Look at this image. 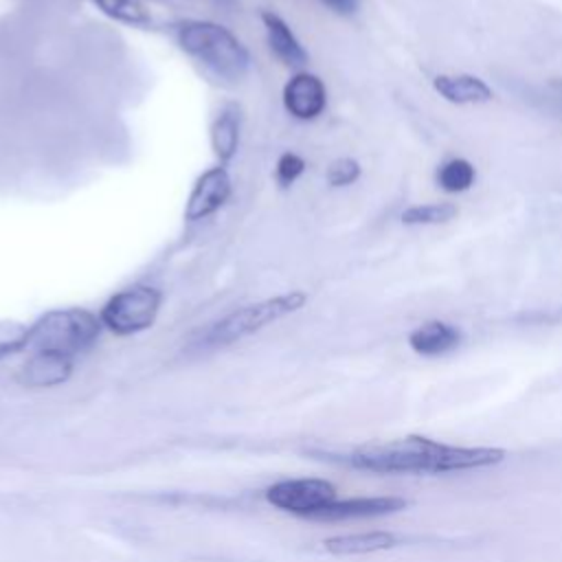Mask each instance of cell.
I'll return each mask as SVG.
<instances>
[{"label":"cell","instance_id":"obj_1","mask_svg":"<svg viewBox=\"0 0 562 562\" xmlns=\"http://www.w3.org/2000/svg\"><path fill=\"white\" fill-rule=\"evenodd\" d=\"M180 48L224 81H239L250 68V53L224 24L211 20H184L176 26Z\"/></svg>","mask_w":562,"mask_h":562},{"label":"cell","instance_id":"obj_2","mask_svg":"<svg viewBox=\"0 0 562 562\" xmlns=\"http://www.w3.org/2000/svg\"><path fill=\"white\" fill-rule=\"evenodd\" d=\"M446 443L426 437H404L389 443L364 446L349 454V463L362 470L395 472H446Z\"/></svg>","mask_w":562,"mask_h":562},{"label":"cell","instance_id":"obj_3","mask_svg":"<svg viewBox=\"0 0 562 562\" xmlns=\"http://www.w3.org/2000/svg\"><path fill=\"white\" fill-rule=\"evenodd\" d=\"M101 318L83 307L50 310L29 327V347L75 356L97 342Z\"/></svg>","mask_w":562,"mask_h":562},{"label":"cell","instance_id":"obj_4","mask_svg":"<svg viewBox=\"0 0 562 562\" xmlns=\"http://www.w3.org/2000/svg\"><path fill=\"white\" fill-rule=\"evenodd\" d=\"M307 303V294L301 290H290L285 294H277L244 307H237L235 312L226 314L217 323H213L204 336L202 342L217 347V345H231L235 340H241L250 334H257L259 329L299 312Z\"/></svg>","mask_w":562,"mask_h":562},{"label":"cell","instance_id":"obj_5","mask_svg":"<svg viewBox=\"0 0 562 562\" xmlns=\"http://www.w3.org/2000/svg\"><path fill=\"white\" fill-rule=\"evenodd\" d=\"M162 294L154 285L136 283L112 294L99 312L101 325L119 336H132L154 325L160 312Z\"/></svg>","mask_w":562,"mask_h":562},{"label":"cell","instance_id":"obj_6","mask_svg":"<svg viewBox=\"0 0 562 562\" xmlns=\"http://www.w3.org/2000/svg\"><path fill=\"white\" fill-rule=\"evenodd\" d=\"M266 496L274 507L307 518L336 501V487L323 479H290L268 487Z\"/></svg>","mask_w":562,"mask_h":562},{"label":"cell","instance_id":"obj_7","mask_svg":"<svg viewBox=\"0 0 562 562\" xmlns=\"http://www.w3.org/2000/svg\"><path fill=\"white\" fill-rule=\"evenodd\" d=\"M233 182L224 165H215L202 171L187 198L184 204V220L187 222H202L215 215L231 198Z\"/></svg>","mask_w":562,"mask_h":562},{"label":"cell","instance_id":"obj_8","mask_svg":"<svg viewBox=\"0 0 562 562\" xmlns=\"http://www.w3.org/2000/svg\"><path fill=\"white\" fill-rule=\"evenodd\" d=\"M283 105L299 121H312L327 105L325 83L312 72H296L283 88Z\"/></svg>","mask_w":562,"mask_h":562},{"label":"cell","instance_id":"obj_9","mask_svg":"<svg viewBox=\"0 0 562 562\" xmlns=\"http://www.w3.org/2000/svg\"><path fill=\"white\" fill-rule=\"evenodd\" d=\"M406 507L404 498L397 496H360V498H345L331 501L329 505L316 509L307 518L312 520H347V518H369V516H384Z\"/></svg>","mask_w":562,"mask_h":562},{"label":"cell","instance_id":"obj_10","mask_svg":"<svg viewBox=\"0 0 562 562\" xmlns=\"http://www.w3.org/2000/svg\"><path fill=\"white\" fill-rule=\"evenodd\" d=\"M72 373V356L57 351H35L20 369L18 380L31 389H48L66 382Z\"/></svg>","mask_w":562,"mask_h":562},{"label":"cell","instance_id":"obj_11","mask_svg":"<svg viewBox=\"0 0 562 562\" xmlns=\"http://www.w3.org/2000/svg\"><path fill=\"white\" fill-rule=\"evenodd\" d=\"M261 22H263V29H266V35H268L270 50L285 66H292V68L305 66L307 53H305L303 44L299 42V37L294 35V31L288 26V22L274 11H261Z\"/></svg>","mask_w":562,"mask_h":562},{"label":"cell","instance_id":"obj_12","mask_svg":"<svg viewBox=\"0 0 562 562\" xmlns=\"http://www.w3.org/2000/svg\"><path fill=\"white\" fill-rule=\"evenodd\" d=\"M241 136V116L235 103H226L220 108L211 123V149L220 165H226L235 158L239 149Z\"/></svg>","mask_w":562,"mask_h":562},{"label":"cell","instance_id":"obj_13","mask_svg":"<svg viewBox=\"0 0 562 562\" xmlns=\"http://www.w3.org/2000/svg\"><path fill=\"white\" fill-rule=\"evenodd\" d=\"M459 340H461L459 329L443 321L424 323L408 336L411 347L422 356H441V353L454 349L459 345Z\"/></svg>","mask_w":562,"mask_h":562},{"label":"cell","instance_id":"obj_14","mask_svg":"<svg viewBox=\"0 0 562 562\" xmlns=\"http://www.w3.org/2000/svg\"><path fill=\"white\" fill-rule=\"evenodd\" d=\"M435 90L452 103H483L492 99L490 86L474 75H439Z\"/></svg>","mask_w":562,"mask_h":562},{"label":"cell","instance_id":"obj_15","mask_svg":"<svg viewBox=\"0 0 562 562\" xmlns=\"http://www.w3.org/2000/svg\"><path fill=\"white\" fill-rule=\"evenodd\" d=\"M397 544V536L391 531H367V533H347L334 536L323 542L329 553L351 555V553H373L384 551Z\"/></svg>","mask_w":562,"mask_h":562},{"label":"cell","instance_id":"obj_16","mask_svg":"<svg viewBox=\"0 0 562 562\" xmlns=\"http://www.w3.org/2000/svg\"><path fill=\"white\" fill-rule=\"evenodd\" d=\"M94 4L112 20L123 24H147L149 13L140 0H94Z\"/></svg>","mask_w":562,"mask_h":562},{"label":"cell","instance_id":"obj_17","mask_svg":"<svg viewBox=\"0 0 562 562\" xmlns=\"http://www.w3.org/2000/svg\"><path fill=\"white\" fill-rule=\"evenodd\" d=\"M437 180L443 191H450V193L465 191L474 182V167L465 158H452L446 165H441Z\"/></svg>","mask_w":562,"mask_h":562},{"label":"cell","instance_id":"obj_18","mask_svg":"<svg viewBox=\"0 0 562 562\" xmlns=\"http://www.w3.org/2000/svg\"><path fill=\"white\" fill-rule=\"evenodd\" d=\"M457 215V206L448 202L439 204H422V206H411L402 213V220L406 224H439L448 222Z\"/></svg>","mask_w":562,"mask_h":562},{"label":"cell","instance_id":"obj_19","mask_svg":"<svg viewBox=\"0 0 562 562\" xmlns=\"http://www.w3.org/2000/svg\"><path fill=\"white\" fill-rule=\"evenodd\" d=\"M29 347V327L18 321H0V358Z\"/></svg>","mask_w":562,"mask_h":562},{"label":"cell","instance_id":"obj_20","mask_svg":"<svg viewBox=\"0 0 562 562\" xmlns=\"http://www.w3.org/2000/svg\"><path fill=\"white\" fill-rule=\"evenodd\" d=\"M305 160L294 151H283L274 165V180L279 187H292L305 171Z\"/></svg>","mask_w":562,"mask_h":562},{"label":"cell","instance_id":"obj_21","mask_svg":"<svg viewBox=\"0 0 562 562\" xmlns=\"http://www.w3.org/2000/svg\"><path fill=\"white\" fill-rule=\"evenodd\" d=\"M325 178L331 187H347L360 178V165L353 158H336L327 167Z\"/></svg>","mask_w":562,"mask_h":562},{"label":"cell","instance_id":"obj_22","mask_svg":"<svg viewBox=\"0 0 562 562\" xmlns=\"http://www.w3.org/2000/svg\"><path fill=\"white\" fill-rule=\"evenodd\" d=\"M325 4H329L338 13H353L358 7V0H325Z\"/></svg>","mask_w":562,"mask_h":562}]
</instances>
